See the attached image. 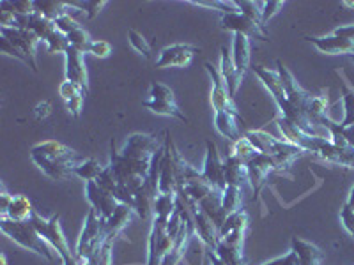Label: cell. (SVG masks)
Wrapping results in <instances>:
<instances>
[{"mask_svg":"<svg viewBox=\"0 0 354 265\" xmlns=\"http://www.w3.org/2000/svg\"><path fill=\"white\" fill-rule=\"evenodd\" d=\"M163 145L165 144H161L156 135L133 132L119 153L115 149V141L112 140L109 168L117 177V181L137 195L138 189L144 186L149 177L154 156L158 154V150L163 149Z\"/></svg>","mask_w":354,"mask_h":265,"instance_id":"obj_1","label":"cell"},{"mask_svg":"<svg viewBox=\"0 0 354 265\" xmlns=\"http://www.w3.org/2000/svg\"><path fill=\"white\" fill-rule=\"evenodd\" d=\"M30 159L52 181H68L80 163L78 154L57 140L39 141L30 149Z\"/></svg>","mask_w":354,"mask_h":265,"instance_id":"obj_2","label":"cell"},{"mask_svg":"<svg viewBox=\"0 0 354 265\" xmlns=\"http://www.w3.org/2000/svg\"><path fill=\"white\" fill-rule=\"evenodd\" d=\"M109 239V232H106V219L97 216L96 210L91 207L85 216L84 228L78 237L77 249H75V257L80 264L88 260H96L100 255L101 248Z\"/></svg>","mask_w":354,"mask_h":265,"instance_id":"obj_3","label":"cell"},{"mask_svg":"<svg viewBox=\"0 0 354 265\" xmlns=\"http://www.w3.org/2000/svg\"><path fill=\"white\" fill-rule=\"evenodd\" d=\"M245 137L252 141V145H254L259 153L271 157L274 170L289 168V166L292 165V161L305 153V150L296 147V145L289 144V141L286 140H278V138L271 137L270 132L262 131V129L248 131Z\"/></svg>","mask_w":354,"mask_h":265,"instance_id":"obj_4","label":"cell"},{"mask_svg":"<svg viewBox=\"0 0 354 265\" xmlns=\"http://www.w3.org/2000/svg\"><path fill=\"white\" fill-rule=\"evenodd\" d=\"M0 228L12 242H17L24 249L34 251L44 260H53L50 246L44 242V239L41 237L30 221H12L9 217H0Z\"/></svg>","mask_w":354,"mask_h":265,"instance_id":"obj_5","label":"cell"},{"mask_svg":"<svg viewBox=\"0 0 354 265\" xmlns=\"http://www.w3.org/2000/svg\"><path fill=\"white\" fill-rule=\"evenodd\" d=\"M30 223L36 226V230L39 232L41 237L44 239V242L59 253L61 257L62 265H82L80 262L77 260V257L71 253L69 249L68 239H66L64 232L61 228V216L59 214H53L50 219L41 216L39 213H34L32 217H30Z\"/></svg>","mask_w":354,"mask_h":265,"instance_id":"obj_6","label":"cell"},{"mask_svg":"<svg viewBox=\"0 0 354 265\" xmlns=\"http://www.w3.org/2000/svg\"><path fill=\"white\" fill-rule=\"evenodd\" d=\"M167 225L163 221L153 217V225L149 232V242H147V264L145 265H161L165 260L167 253L174 246V239L167 232Z\"/></svg>","mask_w":354,"mask_h":265,"instance_id":"obj_7","label":"cell"},{"mask_svg":"<svg viewBox=\"0 0 354 265\" xmlns=\"http://www.w3.org/2000/svg\"><path fill=\"white\" fill-rule=\"evenodd\" d=\"M204 68L205 71H207V75H209L211 81H213V88H211V105H213L214 113H232V115L236 117H241L238 110H236V105H234V99L230 97L225 81L221 78L220 69H218L216 66L211 64V62H205Z\"/></svg>","mask_w":354,"mask_h":265,"instance_id":"obj_8","label":"cell"},{"mask_svg":"<svg viewBox=\"0 0 354 265\" xmlns=\"http://www.w3.org/2000/svg\"><path fill=\"white\" fill-rule=\"evenodd\" d=\"M0 36L8 37L18 50L25 55L28 62V68L32 69L34 72L39 71L37 68V44H39V37L32 32V30H27V28H8V27H0Z\"/></svg>","mask_w":354,"mask_h":265,"instance_id":"obj_9","label":"cell"},{"mask_svg":"<svg viewBox=\"0 0 354 265\" xmlns=\"http://www.w3.org/2000/svg\"><path fill=\"white\" fill-rule=\"evenodd\" d=\"M220 27L223 30H229L232 34H243L246 37H255V39L261 41H268V30L262 28L261 25L252 21L250 18H246L243 12L239 11H232V12H225V14H221L220 20Z\"/></svg>","mask_w":354,"mask_h":265,"instance_id":"obj_10","label":"cell"},{"mask_svg":"<svg viewBox=\"0 0 354 265\" xmlns=\"http://www.w3.org/2000/svg\"><path fill=\"white\" fill-rule=\"evenodd\" d=\"M186 210L189 213L192 219H194L195 226V235L204 242V246L207 248V251H214L220 241V235H218V226L214 225V221L211 219L204 210L201 209V205L194 204L186 207Z\"/></svg>","mask_w":354,"mask_h":265,"instance_id":"obj_11","label":"cell"},{"mask_svg":"<svg viewBox=\"0 0 354 265\" xmlns=\"http://www.w3.org/2000/svg\"><path fill=\"white\" fill-rule=\"evenodd\" d=\"M202 175H204L205 181L213 184L216 189H220V191L227 188L225 166H223V161H221L220 153H218L216 144L211 140L205 141V159L204 166H202Z\"/></svg>","mask_w":354,"mask_h":265,"instance_id":"obj_12","label":"cell"},{"mask_svg":"<svg viewBox=\"0 0 354 265\" xmlns=\"http://www.w3.org/2000/svg\"><path fill=\"white\" fill-rule=\"evenodd\" d=\"M248 214L246 210H238V213H232L227 216V219L223 221V225L218 230V235H220V241L225 242L230 246H243L245 242L246 230H248Z\"/></svg>","mask_w":354,"mask_h":265,"instance_id":"obj_13","label":"cell"},{"mask_svg":"<svg viewBox=\"0 0 354 265\" xmlns=\"http://www.w3.org/2000/svg\"><path fill=\"white\" fill-rule=\"evenodd\" d=\"M197 53L198 48H195L192 44H172V46H167V48L161 50L156 61V68H188Z\"/></svg>","mask_w":354,"mask_h":265,"instance_id":"obj_14","label":"cell"},{"mask_svg":"<svg viewBox=\"0 0 354 265\" xmlns=\"http://www.w3.org/2000/svg\"><path fill=\"white\" fill-rule=\"evenodd\" d=\"M85 197H87L91 207L97 213V216L103 219H109L119 205V202L109 191L101 188L96 181L85 182Z\"/></svg>","mask_w":354,"mask_h":265,"instance_id":"obj_15","label":"cell"},{"mask_svg":"<svg viewBox=\"0 0 354 265\" xmlns=\"http://www.w3.org/2000/svg\"><path fill=\"white\" fill-rule=\"evenodd\" d=\"M277 66H278L277 71H278V75H280V80H282L283 90H286V96H287V99H289V103L290 105L296 106V108L306 112V106H308L310 99H312V94L306 92L305 88H303L301 85L296 81V78H294L292 72H290L289 69L282 64V62L278 61Z\"/></svg>","mask_w":354,"mask_h":265,"instance_id":"obj_16","label":"cell"},{"mask_svg":"<svg viewBox=\"0 0 354 265\" xmlns=\"http://www.w3.org/2000/svg\"><path fill=\"white\" fill-rule=\"evenodd\" d=\"M85 53L80 50L69 46L64 53L66 59V80L77 84L78 87H82L85 90V94L88 92V75L87 68H85Z\"/></svg>","mask_w":354,"mask_h":265,"instance_id":"obj_17","label":"cell"},{"mask_svg":"<svg viewBox=\"0 0 354 265\" xmlns=\"http://www.w3.org/2000/svg\"><path fill=\"white\" fill-rule=\"evenodd\" d=\"M308 43H312L315 48L321 53H328V55H354V41L347 39V37L337 36V34H330V36H308L305 37Z\"/></svg>","mask_w":354,"mask_h":265,"instance_id":"obj_18","label":"cell"},{"mask_svg":"<svg viewBox=\"0 0 354 265\" xmlns=\"http://www.w3.org/2000/svg\"><path fill=\"white\" fill-rule=\"evenodd\" d=\"M277 122H278V128H280V131H282L283 138H286V141L296 145V147L303 149L305 153L317 154L319 140H321V138L310 137V135L303 132L298 126H294L292 122H289L287 119H283V117H280Z\"/></svg>","mask_w":354,"mask_h":265,"instance_id":"obj_19","label":"cell"},{"mask_svg":"<svg viewBox=\"0 0 354 265\" xmlns=\"http://www.w3.org/2000/svg\"><path fill=\"white\" fill-rule=\"evenodd\" d=\"M220 52H221L220 75H221V78H223V81H225L227 88H229L230 97L234 99V97H236V94H238L239 87H241V81H243V77H245V75L236 69V66H234V62H232V53H230L225 46H223Z\"/></svg>","mask_w":354,"mask_h":265,"instance_id":"obj_20","label":"cell"},{"mask_svg":"<svg viewBox=\"0 0 354 265\" xmlns=\"http://www.w3.org/2000/svg\"><path fill=\"white\" fill-rule=\"evenodd\" d=\"M223 166H225L227 184L239 186V188H243V184H250L248 166H246L236 154L230 153L229 156H227V159L223 161Z\"/></svg>","mask_w":354,"mask_h":265,"instance_id":"obj_21","label":"cell"},{"mask_svg":"<svg viewBox=\"0 0 354 265\" xmlns=\"http://www.w3.org/2000/svg\"><path fill=\"white\" fill-rule=\"evenodd\" d=\"M254 72L257 75L259 78H261V81L264 84V87L270 90V94L273 96L274 103L287 99L286 90H283V85H282V80H280V75H278V71H270V69H266L264 66H255Z\"/></svg>","mask_w":354,"mask_h":265,"instance_id":"obj_22","label":"cell"},{"mask_svg":"<svg viewBox=\"0 0 354 265\" xmlns=\"http://www.w3.org/2000/svg\"><path fill=\"white\" fill-rule=\"evenodd\" d=\"M250 37L243 36V34H234V39H232V62L236 66L239 72L245 75L246 69L250 68Z\"/></svg>","mask_w":354,"mask_h":265,"instance_id":"obj_23","label":"cell"},{"mask_svg":"<svg viewBox=\"0 0 354 265\" xmlns=\"http://www.w3.org/2000/svg\"><path fill=\"white\" fill-rule=\"evenodd\" d=\"M292 251L298 257L299 265H321L322 251L315 244L303 241L299 237L292 239Z\"/></svg>","mask_w":354,"mask_h":265,"instance_id":"obj_24","label":"cell"},{"mask_svg":"<svg viewBox=\"0 0 354 265\" xmlns=\"http://www.w3.org/2000/svg\"><path fill=\"white\" fill-rule=\"evenodd\" d=\"M34 213H36V209L32 207V202L28 200L25 195H12L8 210L0 217H9L12 221H30Z\"/></svg>","mask_w":354,"mask_h":265,"instance_id":"obj_25","label":"cell"},{"mask_svg":"<svg viewBox=\"0 0 354 265\" xmlns=\"http://www.w3.org/2000/svg\"><path fill=\"white\" fill-rule=\"evenodd\" d=\"M133 214H137V213H135V209L129 207V205H124V204L117 205V209L113 210L112 216L106 219V232H109V235H113V237L121 235L122 230H124L126 226H128L129 221H131Z\"/></svg>","mask_w":354,"mask_h":265,"instance_id":"obj_26","label":"cell"},{"mask_svg":"<svg viewBox=\"0 0 354 265\" xmlns=\"http://www.w3.org/2000/svg\"><path fill=\"white\" fill-rule=\"evenodd\" d=\"M241 117H236L232 113H214V128L221 137H225L230 141H238L241 138L238 121Z\"/></svg>","mask_w":354,"mask_h":265,"instance_id":"obj_27","label":"cell"},{"mask_svg":"<svg viewBox=\"0 0 354 265\" xmlns=\"http://www.w3.org/2000/svg\"><path fill=\"white\" fill-rule=\"evenodd\" d=\"M142 106H145L147 110H151L156 115L163 117H172V119H177V121L185 122L188 124V117L181 112V108L177 106L176 101H154V99H145L142 101Z\"/></svg>","mask_w":354,"mask_h":265,"instance_id":"obj_28","label":"cell"},{"mask_svg":"<svg viewBox=\"0 0 354 265\" xmlns=\"http://www.w3.org/2000/svg\"><path fill=\"white\" fill-rule=\"evenodd\" d=\"M214 253L218 255V258H220L225 265H246L243 246H230V244H225V242L218 241Z\"/></svg>","mask_w":354,"mask_h":265,"instance_id":"obj_29","label":"cell"},{"mask_svg":"<svg viewBox=\"0 0 354 265\" xmlns=\"http://www.w3.org/2000/svg\"><path fill=\"white\" fill-rule=\"evenodd\" d=\"M221 207H223L227 216L241 210L243 209V188L227 184V188L221 191Z\"/></svg>","mask_w":354,"mask_h":265,"instance_id":"obj_30","label":"cell"},{"mask_svg":"<svg viewBox=\"0 0 354 265\" xmlns=\"http://www.w3.org/2000/svg\"><path fill=\"white\" fill-rule=\"evenodd\" d=\"M34 9L39 17L46 18L50 21H55L68 11V2H55V0H44V2H34Z\"/></svg>","mask_w":354,"mask_h":265,"instance_id":"obj_31","label":"cell"},{"mask_svg":"<svg viewBox=\"0 0 354 265\" xmlns=\"http://www.w3.org/2000/svg\"><path fill=\"white\" fill-rule=\"evenodd\" d=\"M106 166H103L97 159L91 157V159H85L80 161L77 166H75V175L84 179L85 182H91V181H97L100 175L105 172Z\"/></svg>","mask_w":354,"mask_h":265,"instance_id":"obj_32","label":"cell"},{"mask_svg":"<svg viewBox=\"0 0 354 265\" xmlns=\"http://www.w3.org/2000/svg\"><path fill=\"white\" fill-rule=\"evenodd\" d=\"M328 108H330V101H328V96H312L310 99L308 106H306V115L312 119L314 122L322 126V121L326 119L328 115Z\"/></svg>","mask_w":354,"mask_h":265,"instance_id":"obj_33","label":"cell"},{"mask_svg":"<svg viewBox=\"0 0 354 265\" xmlns=\"http://www.w3.org/2000/svg\"><path fill=\"white\" fill-rule=\"evenodd\" d=\"M342 88H344L342 103H344V110H346V117H344V121L338 124V128L346 129L354 124V88H351L346 81H344Z\"/></svg>","mask_w":354,"mask_h":265,"instance_id":"obj_34","label":"cell"},{"mask_svg":"<svg viewBox=\"0 0 354 265\" xmlns=\"http://www.w3.org/2000/svg\"><path fill=\"white\" fill-rule=\"evenodd\" d=\"M236 9L243 12L246 18L259 23L262 27V2H252V0H241V2H234ZM264 28V27H262Z\"/></svg>","mask_w":354,"mask_h":265,"instance_id":"obj_35","label":"cell"},{"mask_svg":"<svg viewBox=\"0 0 354 265\" xmlns=\"http://www.w3.org/2000/svg\"><path fill=\"white\" fill-rule=\"evenodd\" d=\"M128 43L131 44V48L135 50V52L140 53V55L145 57V59H151V57H153V50H151L149 41L145 39L140 32L133 30V28H129L128 30Z\"/></svg>","mask_w":354,"mask_h":265,"instance_id":"obj_36","label":"cell"},{"mask_svg":"<svg viewBox=\"0 0 354 265\" xmlns=\"http://www.w3.org/2000/svg\"><path fill=\"white\" fill-rule=\"evenodd\" d=\"M93 41L94 39H91V36H88L87 30H84L82 27L77 28V30H73V32L68 36L69 46L80 50V52H84V53H88V48H91Z\"/></svg>","mask_w":354,"mask_h":265,"instance_id":"obj_37","label":"cell"},{"mask_svg":"<svg viewBox=\"0 0 354 265\" xmlns=\"http://www.w3.org/2000/svg\"><path fill=\"white\" fill-rule=\"evenodd\" d=\"M69 8H78L85 12L88 20H93L100 14V11L106 6L105 0H87V2H68Z\"/></svg>","mask_w":354,"mask_h":265,"instance_id":"obj_38","label":"cell"},{"mask_svg":"<svg viewBox=\"0 0 354 265\" xmlns=\"http://www.w3.org/2000/svg\"><path fill=\"white\" fill-rule=\"evenodd\" d=\"M59 94L64 99V103H71V101L78 99V97H85V90L82 87H78L77 84H73V81H62L61 87H59Z\"/></svg>","mask_w":354,"mask_h":265,"instance_id":"obj_39","label":"cell"},{"mask_svg":"<svg viewBox=\"0 0 354 265\" xmlns=\"http://www.w3.org/2000/svg\"><path fill=\"white\" fill-rule=\"evenodd\" d=\"M149 99L154 101H176L172 88L165 84H160V81H153L149 87Z\"/></svg>","mask_w":354,"mask_h":265,"instance_id":"obj_40","label":"cell"},{"mask_svg":"<svg viewBox=\"0 0 354 265\" xmlns=\"http://www.w3.org/2000/svg\"><path fill=\"white\" fill-rule=\"evenodd\" d=\"M2 6L12 11L15 14H21V17H27V14H34L36 9H34V2H27V0H15V2H8V0H2L0 2Z\"/></svg>","mask_w":354,"mask_h":265,"instance_id":"obj_41","label":"cell"},{"mask_svg":"<svg viewBox=\"0 0 354 265\" xmlns=\"http://www.w3.org/2000/svg\"><path fill=\"white\" fill-rule=\"evenodd\" d=\"M53 23H55L57 30H59V32H61L62 36H66V37H68L69 34L73 32V30H77V28H80V23H78V21L75 20V18H73L71 14H69V12L62 14L61 18H57V20L53 21Z\"/></svg>","mask_w":354,"mask_h":265,"instance_id":"obj_42","label":"cell"},{"mask_svg":"<svg viewBox=\"0 0 354 265\" xmlns=\"http://www.w3.org/2000/svg\"><path fill=\"white\" fill-rule=\"evenodd\" d=\"M283 6H286V2H282V0H270V2H262V27L266 28V25L270 23L271 18L277 17Z\"/></svg>","mask_w":354,"mask_h":265,"instance_id":"obj_43","label":"cell"},{"mask_svg":"<svg viewBox=\"0 0 354 265\" xmlns=\"http://www.w3.org/2000/svg\"><path fill=\"white\" fill-rule=\"evenodd\" d=\"M113 242H115V237L109 235V239H106L96 258L97 265H113Z\"/></svg>","mask_w":354,"mask_h":265,"instance_id":"obj_44","label":"cell"},{"mask_svg":"<svg viewBox=\"0 0 354 265\" xmlns=\"http://www.w3.org/2000/svg\"><path fill=\"white\" fill-rule=\"evenodd\" d=\"M0 50H2V53H8V55L15 57V59H18V61L24 62L25 66H28V62H27V59H25L24 53H21L20 50H18L17 46H15V44L8 39V37L0 36Z\"/></svg>","mask_w":354,"mask_h":265,"instance_id":"obj_45","label":"cell"},{"mask_svg":"<svg viewBox=\"0 0 354 265\" xmlns=\"http://www.w3.org/2000/svg\"><path fill=\"white\" fill-rule=\"evenodd\" d=\"M88 53H93L94 57H100V59H106L112 53V44L109 41L94 39L93 44H91V48H88Z\"/></svg>","mask_w":354,"mask_h":265,"instance_id":"obj_46","label":"cell"},{"mask_svg":"<svg viewBox=\"0 0 354 265\" xmlns=\"http://www.w3.org/2000/svg\"><path fill=\"white\" fill-rule=\"evenodd\" d=\"M262 265H299V262H298V257H296V253L290 249L289 253L283 255V257H278L274 258V260L266 262V264Z\"/></svg>","mask_w":354,"mask_h":265,"instance_id":"obj_47","label":"cell"},{"mask_svg":"<svg viewBox=\"0 0 354 265\" xmlns=\"http://www.w3.org/2000/svg\"><path fill=\"white\" fill-rule=\"evenodd\" d=\"M34 113H36L37 121H43V119H46V117L52 113V105H50L48 101H43V103H39V105L34 108Z\"/></svg>","mask_w":354,"mask_h":265,"instance_id":"obj_48","label":"cell"},{"mask_svg":"<svg viewBox=\"0 0 354 265\" xmlns=\"http://www.w3.org/2000/svg\"><path fill=\"white\" fill-rule=\"evenodd\" d=\"M0 200H2V204H0V216H2V214H6V210H8L9 204H11V200H12V195L8 193V189H6V186H2V193H0Z\"/></svg>","mask_w":354,"mask_h":265,"instance_id":"obj_49","label":"cell"},{"mask_svg":"<svg viewBox=\"0 0 354 265\" xmlns=\"http://www.w3.org/2000/svg\"><path fill=\"white\" fill-rule=\"evenodd\" d=\"M333 34H337V36H342V37H347V39H353L354 41V25H347V27L335 28Z\"/></svg>","mask_w":354,"mask_h":265,"instance_id":"obj_50","label":"cell"},{"mask_svg":"<svg viewBox=\"0 0 354 265\" xmlns=\"http://www.w3.org/2000/svg\"><path fill=\"white\" fill-rule=\"evenodd\" d=\"M340 131H342L344 137L347 138V141H349V144L354 147V124L349 126V128H346V129H340Z\"/></svg>","mask_w":354,"mask_h":265,"instance_id":"obj_51","label":"cell"},{"mask_svg":"<svg viewBox=\"0 0 354 265\" xmlns=\"http://www.w3.org/2000/svg\"><path fill=\"white\" fill-rule=\"evenodd\" d=\"M207 258H209L211 265H225L223 262L220 260V258H218V255L214 253V251H207Z\"/></svg>","mask_w":354,"mask_h":265,"instance_id":"obj_52","label":"cell"},{"mask_svg":"<svg viewBox=\"0 0 354 265\" xmlns=\"http://www.w3.org/2000/svg\"><path fill=\"white\" fill-rule=\"evenodd\" d=\"M351 61H353V62H354V55H353V57H351Z\"/></svg>","mask_w":354,"mask_h":265,"instance_id":"obj_53","label":"cell"}]
</instances>
